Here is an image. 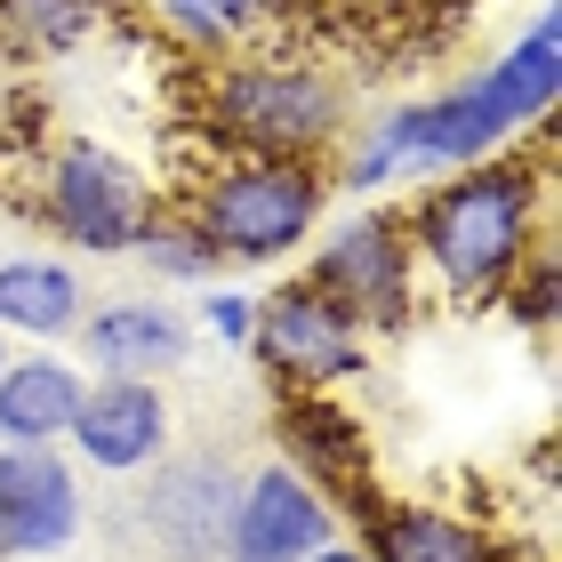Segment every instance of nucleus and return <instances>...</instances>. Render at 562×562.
<instances>
[{"label": "nucleus", "instance_id": "412c9836", "mask_svg": "<svg viewBox=\"0 0 562 562\" xmlns=\"http://www.w3.org/2000/svg\"><path fill=\"white\" fill-rule=\"evenodd\" d=\"M394 177H402V153H394L386 113H378V130H362V137H353V153H346V186H353V193H378V186H394Z\"/></svg>", "mask_w": 562, "mask_h": 562}, {"label": "nucleus", "instance_id": "4468645a", "mask_svg": "<svg viewBox=\"0 0 562 562\" xmlns=\"http://www.w3.org/2000/svg\"><path fill=\"white\" fill-rule=\"evenodd\" d=\"M89 314L81 266L65 258H0V338H72Z\"/></svg>", "mask_w": 562, "mask_h": 562}, {"label": "nucleus", "instance_id": "5701e85b", "mask_svg": "<svg viewBox=\"0 0 562 562\" xmlns=\"http://www.w3.org/2000/svg\"><path fill=\"white\" fill-rule=\"evenodd\" d=\"M201 322H210L225 346H249V322H258V305H249V297H234V290H217L210 305H201Z\"/></svg>", "mask_w": 562, "mask_h": 562}, {"label": "nucleus", "instance_id": "6ab92c4d", "mask_svg": "<svg viewBox=\"0 0 562 562\" xmlns=\"http://www.w3.org/2000/svg\"><path fill=\"white\" fill-rule=\"evenodd\" d=\"M130 258H145L161 281H210V273H217V249L201 241L186 217H153L145 234H137V249H130Z\"/></svg>", "mask_w": 562, "mask_h": 562}, {"label": "nucleus", "instance_id": "2eb2a0df", "mask_svg": "<svg viewBox=\"0 0 562 562\" xmlns=\"http://www.w3.org/2000/svg\"><path fill=\"white\" fill-rule=\"evenodd\" d=\"M370 562H515L482 522L442 506H370Z\"/></svg>", "mask_w": 562, "mask_h": 562}, {"label": "nucleus", "instance_id": "7ed1b4c3", "mask_svg": "<svg viewBox=\"0 0 562 562\" xmlns=\"http://www.w3.org/2000/svg\"><path fill=\"white\" fill-rule=\"evenodd\" d=\"M329 210L322 161H266V153H234L210 169V186L193 193L186 225L217 249V266H273L305 249L314 217Z\"/></svg>", "mask_w": 562, "mask_h": 562}, {"label": "nucleus", "instance_id": "39448f33", "mask_svg": "<svg viewBox=\"0 0 562 562\" xmlns=\"http://www.w3.org/2000/svg\"><path fill=\"white\" fill-rule=\"evenodd\" d=\"M249 346H258V362L297 394H322V386H338V378L370 370V329L353 322L346 305H329L314 281H281L273 297H258Z\"/></svg>", "mask_w": 562, "mask_h": 562}, {"label": "nucleus", "instance_id": "4be33fe9", "mask_svg": "<svg viewBox=\"0 0 562 562\" xmlns=\"http://www.w3.org/2000/svg\"><path fill=\"white\" fill-rule=\"evenodd\" d=\"M506 305H515L530 329H547V322H554V266H547V258H530L515 281H506Z\"/></svg>", "mask_w": 562, "mask_h": 562}, {"label": "nucleus", "instance_id": "f257e3e1", "mask_svg": "<svg viewBox=\"0 0 562 562\" xmlns=\"http://www.w3.org/2000/svg\"><path fill=\"white\" fill-rule=\"evenodd\" d=\"M411 249L418 266L442 281L450 297H506L530 258H539V234H547V177L539 161H515V153H491V161H467L450 177L411 201Z\"/></svg>", "mask_w": 562, "mask_h": 562}, {"label": "nucleus", "instance_id": "f3484780", "mask_svg": "<svg viewBox=\"0 0 562 562\" xmlns=\"http://www.w3.org/2000/svg\"><path fill=\"white\" fill-rule=\"evenodd\" d=\"M113 24V0H0V33L33 57H72Z\"/></svg>", "mask_w": 562, "mask_h": 562}, {"label": "nucleus", "instance_id": "ddd939ff", "mask_svg": "<svg viewBox=\"0 0 562 562\" xmlns=\"http://www.w3.org/2000/svg\"><path fill=\"white\" fill-rule=\"evenodd\" d=\"M81 394H89V378L72 362H57V353H24V362L9 353V362H0V442L57 450L72 411H81Z\"/></svg>", "mask_w": 562, "mask_h": 562}, {"label": "nucleus", "instance_id": "393cba45", "mask_svg": "<svg viewBox=\"0 0 562 562\" xmlns=\"http://www.w3.org/2000/svg\"><path fill=\"white\" fill-rule=\"evenodd\" d=\"M0 362H9V338H0Z\"/></svg>", "mask_w": 562, "mask_h": 562}, {"label": "nucleus", "instance_id": "1a4fd4ad", "mask_svg": "<svg viewBox=\"0 0 562 562\" xmlns=\"http://www.w3.org/2000/svg\"><path fill=\"white\" fill-rule=\"evenodd\" d=\"M329 539H338V515H329V498L297 467L241 474L234 522H225V562H305Z\"/></svg>", "mask_w": 562, "mask_h": 562}, {"label": "nucleus", "instance_id": "f8f14e48", "mask_svg": "<svg viewBox=\"0 0 562 562\" xmlns=\"http://www.w3.org/2000/svg\"><path fill=\"white\" fill-rule=\"evenodd\" d=\"M81 353L97 378H161L193 353V329L177 305L161 297H121V305H97V314H81Z\"/></svg>", "mask_w": 562, "mask_h": 562}, {"label": "nucleus", "instance_id": "a211bd4d", "mask_svg": "<svg viewBox=\"0 0 562 562\" xmlns=\"http://www.w3.org/2000/svg\"><path fill=\"white\" fill-rule=\"evenodd\" d=\"M491 81L515 97V113H522V121H547L554 89H562V24H554V16H530V33L491 65Z\"/></svg>", "mask_w": 562, "mask_h": 562}, {"label": "nucleus", "instance_id": "9b49d317", "mask_svg": "<svg viewBox=\"0 0 562 562\" xmlns=\"http://www.w3.org/2000/svg\"><path fill=\"white\" fill-rule=\"evenodd\" d=\"M65 442L81 450L97 474H137L169 442V402H161L153 378H89V394H81V411H72Z\"/></svg>", "mask_w": 562, "mask_h": 562}, {"label": "nucleus", "instance_id": "423d86ee", "mask_svg": "<svg viewBox=\"0 0 562 562\" xmlns=\"http://www.w3.org/2000/svg\"><path fill=\"white\" fill-rule=\"evenodd\" d=\"M314 290L329 305H346L362 329H402L411 322V297H418V249H411V225L370 210V217H346L338 234L314 249Z\"/></svg>", "mask_w": 562, "mask_h": 562}, {"label": "nucleus", "instance_id": "aec40b11", "mask_svg": "<svg viewBox=\"0 0 562 562\" xmlns=\"http://www.w3.org/2000/svg\"><path fill=\"white\" fill-rule=\"evenodd\" d=\"M281 0H169V16H177V33L186 41H234L249 33L258 16H273Z\"/></svg>", "mask_w": 562, "mask_h": 562}, {"label": "nucleus", "instance_id": "dca6fc26", "mask_svg": "<svg viewBox=\"0 0 562 562\" xmlns=\"http://www.w3.org/2000/svg\"><path fill=\"white\" fill-rule=\"evenodd\" d=\"M281 442H290V458L281 467H314L322 482H353L362 474V434H353V418L338 411V402H322V394H297L290 411H281Z\"/></svg>", "mask_w": 562, "mask_h": 562}, {"label": "nucleus", "instance_id": "b1692460", "mask_svg": "<svg viewBox=\"0 0 562 562\" xmlns=\"http://www.w3.org/2000/svg\"><path fill=\"white\" fill-rule=\"evenodd\" d=\"M305 562H370V554H362V547H314Z\"/></svg>", "mask_w": 562, "mask_h": 562}, {"label": "nucleus", "instance_id": "6e6552de", "mask_svg": "<svg viewBox=\"0 0 562 562\" xmlns=\"http://www.w3.org/2000/svg\"><path fill=\"white\" fill-rule=\"evenodd\" d=\"M81 539V474L65 450L0 442V562H48Z\"/></svg>", "mask_w": 562, "mask_h": 562}, {"label": "nucleus", "instance_id": "0eeeda50", "mask_svg": "<svg viewBox=\"0 0 562 562\" xmlns=\"http://www.w3.org/2000/svg\"><path fill=\"white\" fill-rule=\"evenodd\" d=\"M386 130H394L402 169L450 177V169H467V161H491V153L515 137V130H530V121L515 113V97L482 72V81L442 89V97H426V105H386Z\"/></svg>", "mask_w": 562, "mask_h": 562}, {"label": "nucleus", "instance_id": "f03ea898", "mask_svg": "<svg viewBox=\"0 0 562 562\" xmlns=\"http://www.w3.org/2000/svg\"><path fill=\"white\" fill-rule=\"evenodd\" d=\"M210 130L234 153H266V161H322L338 153L353 130L346 81L322 65H290V57H249L225 65L210 81Z\"/></svg>", "mask_w": 562, "mask_h": 562}, {"label": "nucleus", "instance_id": "9d476101", "mask_svg": "<svg viewBox=\"0 0 562 562\" xmlns=\"http://www.w3.org/2000/svg\"><path fill=\"white\" fill-rule=\"evenodd\" d=\"M241 474L225 458H177L145 491V530L161 539L169 562H225V522H234Z\"/></svg>", "mask_w": 562, "mask_h": 562}, {"label": "nucleus", "instance_id": "20e7f679", "mask_svg": "<svg viewBox=\"0 0 562 562\" xmlns=\"http://www.w3.org/2000/svg\"><path fill=\"white\" fill-rule=\"evenodd\" d=\"M41 210H48V225H57L72 249H89V258H121V249H137V234L153 225V193H145V177L121 161L113 145L65 137L57 153H48Z\"/></svg>", "mask_w": 562, "mask_h": 562}]
</instances>
